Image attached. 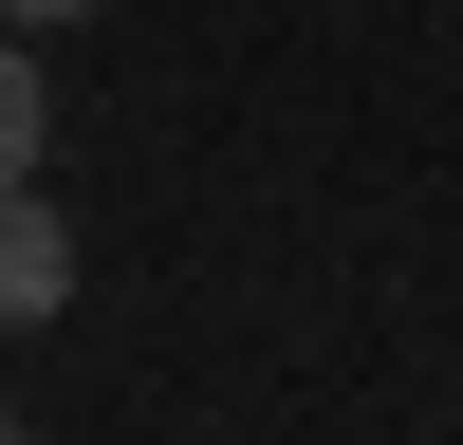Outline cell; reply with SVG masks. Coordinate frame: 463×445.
Here are the masks:
<instances>
[{
	"label": "cell",
	"instance_id": "obj_2",
	"mask_svg": "<svg viewBox=\"0 0 463 445\" xmlns=\"http://www.w3.org/2000/svg\"><path fill=\"white\" fill-rule=\"evenodd\" d=\"M37 148H56V74H37L19 19H0V185H37Z\"/></svg>",
	"mask_w": 463,
	"mask_h": 445
},
{
	"label": "cell",
	"instance_id": "obj_4",
	"mask_svg": "<svg viewBox=\"0 0 463 445\" xmlns=\"http://www.w3.org/2000/svg\"><path fill=\"white\" fill-rule=\"evenodd\" d=\"M0 445H37V427H19V408H0Z\"/></svg>",
	"mask_w": 463,
	"mask_h": 445
},
{
	"label": "cell",
	"instance_id": "obj_3",
	"mask_svg": "<svg viewBox=\"0 0 463 445\" xmlns=\"http://www.w3.org/2000/svg\"><path fill=\"white\" fill-rule=\"evenodd\" d=\"M0 19H19V37H37V19H93V0H0Z\"/></svg>",
	"mask_w": 463,
	"mask_h": 445
},
{
	"label": "cell",
	"instance_id": "obj_1",
	"mask_svg": "<svg viewBox=\"0 0 463 445\" xmlns=\"http://www.w3.org/2000/svg\"><path fill=\"white\" fill-rule=\"evenodd\" d=\"M37 316H74V222L37 185H0V334H37Z\"/></svg>",
	"mask_w": 463,
	"mask_h": 445
}]
</instances>
